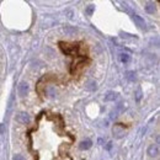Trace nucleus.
<instances>
[{"label": "nucleus", "mask_w": 160, "mask_h": 160, "mask_svg": "<svg viewBox=\"0 0 160 160\" xmlns=\"http://www.w3.org/2000/svg\"><path fill=\"white\" fill-rule=\"evenodd\" d=\"M93 147V142L90 140V139H84L80 144H79V148L81 149V150H86V149H90Z\"/></svg>", "instance_id": "39448f33"}, {"label": "nucleus", "mask_w": 160, "mask_h": 160, "mask_svg": "<svg viewBox=\"0 0 160 160\" xmlns=\"http://www.w3.org/2000/svg\"><path fill=\"white\" fill-rule=\"evenodd\" d=\"M148 155L149 157H152V158H155V157H158L159 155V147L157 145V144H152L149 148H148Z\"/></svg>", "instance_id": "7ed1b4c3"}, {"label": "nucleus", "mask_w": 160, "mask_h": 160, "mask_svg": "<svg viewBox=\"0 0 160 160\" xmlns=\"http://www.w3.org/2000/svg\"><path fill=\"white\" fill-rule=\"evenodd\" d=\"M132 19H133V21L135 22V25H137L138 27H140V29H144V27H145V21H144V19L140 17L139 15H133Z\"/></svg>", "instance_id": "20e7f679"}, {"label": "nucleus", "mask_w": 160, "mask_h": 160, "mask_svg": "<svg viewBox=\"0 0 160 160\" xmlns=\"http://www.w3.org/2000/svg\"><path fill=\"white\" fill-rule=\"evenodd\" d=\"M145 10H147V12H149V14H154V11H155V6H154V2H147Z\"/></svg>", "instance_id": "6e6552de"}, {"label": "nucleus", "mask_w": 160, "mask_h": 160, "mask_svg": "<svg viewBox=\"0 0 160 160\" xmlns=\"http://www.w3.org/2000/svg\"><path fill=\"white\" fill-rule=\"evenodd\" d=\"M120 61H121L122 63H128V62H129V54H127V53L120 54Z\"/></svg>", "instance_id": "1a4fd4ad"}, {"label": "nucleus", "mask_w": 160, "mask_h": 160, "mask_svg": "<svg viewBox=\"0 0 160 160\" xmlns=\"http://www.w3.org/2000/svg\"><path fill=\"white\" fill-rule=\"evenodd\" d=\"M123 134H125V129L121 127V126H115L113 128V135L116 137V138H122L123 137Z\"/></svg>", "instance_id": "423d86ee"}, {"label": "nucleus", "mask_w": 160, "mask_h": 160, "mask_svg": "<svg viewBox=\"0 0 160 160\" xmlns=\"http://www.w3.org/2000/svg\"><path fill=\"white\" fill-rule=\"evenodd\" d=\"M12 160H25V158H24L22 155H20V154H16V155L12 158Z\"/></svg>", "instance_id": "9d476101"}, {"label": "nucleus", "mask_w": 160, "mask_h": 160, "mask_svg": "<svg viewBox=\"0 0 160 160\" xmlns=\"http://www.w3.org/2000/svg\"><path fill=\"white\" fill-rule=\"evenodd\" d=\"M17 91H19V95L21 96V97L26 96V94L29 93V85H27V83H25V81L20 83V85L17 88Z\"/></svg>", "instance_id": "f03ea898"}, {"label": "nucleus", "mask_w": 160, "mask_h": 160, "mask_svg": "<svg viewBox=\"0 0 160 160\" xmlns=\"http://www.w3.org/2000/svg\"><path fill=\"white\" fill-rule=\"evenodd\" d=\"M117 95H118L117 93L110 91V93H108V94L106 95V97H105V98H106V101H115V100L117 98Z\"/></svg>", "instance_id": "0eeeda50"}, {"label": "nucleus", "mask_w": 160, "mask_h": 160, "mask_svg": "<svg viewBox=\"0 0 160 160\" xmlns=\"http://www.w3.org/2000/svg\"><path fill=\"white\" fill-rule=\"evenodd\" d=\"M16 121H17L19 123H21V125H27V123L30 122V116H29V113H26V112H20V113L16 116Z\"/></svg>", "instance_id": "f257e3e1"}]
</instances>
